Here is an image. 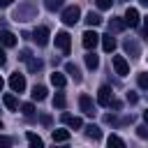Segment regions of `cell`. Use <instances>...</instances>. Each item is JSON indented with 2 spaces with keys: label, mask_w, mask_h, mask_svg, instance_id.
Returning <instances> with one entry per match:
<instances>
[{
  "label": "cell",
  "mask_w": 148,
  "mask_h": 148,
  "mask_svg": "<svg viewBox=\"0 0 148 148\" xmlns=\"http://www.w3.org/2000/svg\"><path fill=\"white\" fill-rule=\"evenodd\" d=\"M37 16V2L35 0H21L18 2V7L14 9V21H30V18H35Z\"/></svg>",
  "instance_id": "6da1fadb"
},
{
  "label": "cell",
  "mask_w": 148,
  "mask_h": 148,
  "mask_svg": "<svg viewBox=\"0 0 148 148\" xmlns=\"http://www.w3.org/2000/svg\"><path fill=\"white\" fill-rule=\"evenodd\" d=\"M79 18H81V9H79L76 5L65 7L62 14H60V21H62L65 25H74V23H79Z\"/></svg>",
  "instance_id": "7a4b0ae2"
},
{
  "label": "cell",
  "mask_w": 148,
  "mask_h": 148,
  "mask_svg": "<svg viewBox=\"0 0 148 148\" xmlns=\"http://www.w3.org/2000/svg\"><path fill=\"white\" fill-rule=\"evenodd\" d=\"M99 39H102V35H97L95 30H86V32L81 35V44H83V49H88V51H92Z\"/></svg>",
  "instance_id": "3957f363"
},
{
  "label": "cell",
  "mask_w": 148,
  "mask_h": 148,
  "mask_svg": "<svg viewBox=\"0 0 148 148\" xmlns=\"http://www.w3.org/2000/svg\"><path fill=\"white\" fill-rule=\"evenodd\" d=\"M111 65H113V69H116L118 76H127L130 74V62L125 60V56H113L111 58Z\"/></svg>",
  "instance_id": "277c9868"
},
{
  "label": "cell",
  "mask_w": 148,
  "mask_h": 148,
  "mask_svg": "<svg viewBox=\"0 0 148 148\" xmlns=\"http://www.w3.org/2000/svg\"><path fill=\"white\" fill-rule=\"evenodd\" d=\"M49 35H51V32H49L46 25H37V28L32 30V39H35L37 46H46V44H49Z\"/></svg>",
  "instance_id": "5b68a950"
},
{
  "label": "cell",
  "mask_w": 148,
  "mask_h": 148,
  "mask_svg": "<svg viewBox=\"0 0 148 148\" xmlns=\"http://www.w3.org/2000/svg\"><path fill=\"white\" fill-rule=\"evenodd\" d=\"M79 106H81V111H83L86 116H90V118L97 113V106H95V102H92L90 95H81V97H79Z\"/></svg>",
  "instance_id": "8992f818"
},
{
  "label": "cell",
  "mask_w": 148,
  "mask_h": 148,
  "mask_svg": "<svg viewBox=\"0 0 148 148\" xmlns=\"http://www.w3.org/2000/svg\"><path fill=\"white\" fill-rule=\"evenodd\" d=\"M111 102H113V90L109 86H99V90H97V104L111 106Z\"/></svg>",
  "instance_id": "52a82bcc"
},
{
  "label": "cell",
  "mask_w": 148,
  "mask_h": 148,
  "mask_svg": "<svg viewBox=\"0 0 148 148\" xmlns=\"http://www.w3.org/2000/svg\"><path fill=\"white\" fill-rule=\"evenodd\" d=\"M56 46L67 56L69 53V46H72V39H69V35L65 32V30H60V32H56Z\"/></svg>",
  "instance_id": "ba28073f"
},
{
  "label": "cell",
  "mask_w": 148,
  "mask_h": 148,
  "mask_svg": "<svg viewBox=\"0 0 148 148\" xmlns=\"http://www.w3.org/2000/svg\"><path fill=\"white\" fill-rule=\"evenodd\" d=\"M9 88H12L14 92H23V90H25V76L18 74V72H14V74L9 76Z\"/></svg>",
  "instance_id": "9c48e42d"
},
{
  "label": "cell",
  "mask_w": 148,
  "mask_h": 148,
  "mask_svg": "<svg viewBox=\"0 0 148 148\" xmlns=\"http://www.w3.org/2000/svg\"><path fill=\"white\" fill-rule=\"evenodd\" d=\"M125 25H130V28H136L139 25V21H141V16H139V9H134V7H127V12H125Z\"/></svg>",
  "instance_id": "30bf717a"
},
{
  "label": "cell",
  "mask_w": 148,
  "mask_h": 148,
  "mask_svg": "<svg viewBox=\"0 0 148 148\" xmlns=\"http://www.w3.org/2000/svg\"><path fill=\"white\" fill-rule=\"evenodd\" d=\"M123 49H125V53H127L132 60H136V58L141 56V49H139V44H136L134 39H125V42H123Z\"/></svg>",
  "instance_id": "8fae6325"
},
{
  "label": "cell",
  "mask_w": 148,
  "mask_h": 148,
  "mask_svg": "<svg viewBox=\"0 0 148 148\" xmlns=\"http://www.w3.org/2000/svg\"><path fill=\"white\" fill-rule=\"evenodd\" d=\"M62 123L69 127V130H81L83 127V120L79 116H72V113H62Z\"/></svg>",
  "instance_id": "7c38bea8"
},
{
  "label": "cell",
  "mask_w": 148,
  "mask_h": 148,
  "mask_svg": "<svg viewBox=\"0 0 148 148\" xmlns=\"http://www.w3.org/2000/svg\"><path fill=\"white\" fill-rule=\"evenodd\" d=\"M0 44H2L5 49L16 46V35H14V32H9V30H0Z\"/></svg>",
  "instance_id": "4fadbf2b"
},
{
  "label": "cell",
  "mask_w": 148,
  "mask_h": 148,
  "mask_svg": "<svg viewBox=\"0 0 148 148\" xmlns=\"http://www.w3.org/2000/svg\"><path fill=\"white\" fill-rule=\"evenodd\" d=\"M2 104H5V106H7L9 111H16V109H18V99L14 97V90H12V92H5V95H2Z\"/></svg>",
  "instance_id": "5bb4252c"
},
{
  "label": "cell",
  "mask_w": 148,
  "mask_h": 148,
  "mask_svg": "<svg viewBox=\"0 0 148 148\" xmlns=\"http://www.w3.org/2000/svg\"><path fill=\"white\" fill-rule=\"evenodd\" d=\"M83 130H86V136H88V139H92V141H99V139H102V130H99L97 125L90 123V125H86Z\"/></svg>",
  "instance_id": "9a60e30c"
},
{
  "label": "cell",
  "mask_w": 148,
  "mask_h": 148,
  "mask_svg": "<svg viewBox=\"0 0 148 148\" xmlns=\"http://www.w3.org/2000/svg\"><path fill=\"white\" fill-rule=\"evenodd\" d=\"M65 72H67V74H69V76H72V79H74L76 83H79V81L83 79V76H81V69H79V67H76L74 62H65Z\"/></svg>",
  "instance_id": "2e32d148"
},
{
  "label": "cell",
  "mask_w": 148,
  "mask_h": 148,
  "mask_svg": "<svg viewBox=\"0 0 148 148\" xmlns=\"http://www.w3.org/2000/svg\"><path fill=\"white\" fill-rule=\"evenodd\" d=\"M102 49H104L106 53H113V49H116V39L111 37V32H109V35H102Z\"/></svg>",
  "instance_id": "e0dca14e"
},
{
  "label": "cell",
  "mask_w": 148,
  "mask_h": 148,
  "mask_svg": "<svg viewBox=\"0 0 148 148\" xmlns=\"http://www.w3.org/2000/svg\"><path fill=\"white\" fill-rule=\"evenodd\" d=\"M125 30V18H111L109 21V32H123Z\"/></svg>",
  "instance_id": "ac0fdd59"
},
{
  "label": "cell",
  "mask_w": 148,
  "mask_h": 148,
  "mask_svg": "<svg viewBox=\"0 0 148 148\" xmlns=\"http://www.w3.org/2000/svg\"><path fill=\"white\" fill-rule=\"evenodd\" d=\"M46 92H49V90H46V86H35L30 95H32V99L42 102V99H46Z\"/></svg>",
  "instance_id": "d6986e66"
},
{
  "label": "cell",
  "mask_w": 148,
  "mask_h": 148,
  "mask_svg": "<svg viewBox=\"0 0 148 148\" xmlns=\"http://www.w3.org/2000/svg\"><path fill=\"white\" fill-rule=\"evenodd\" d=\"M86 23H88L90 28H95V25L102 23V16H99L97 12H88V14H86Z\"/></svg>",
  "instance_id": "ffe728a7"
},
{
  "label": "cell",
  "mask_w": 148,
  "mask_h": 148,
  "mask_svg": "<svg viewBox=\"0 0 148 148\" xmlns=\"http://www.w3.org/2000/svg\"><path fill=\"white\" fill-rule=\"evenodd\" d=\"M51 83H53L56 88H65L67 79H65V74H60V72H53V74H51Z\"/></svg>",
  "instance_id": "44dd1931"
},
{
  "label": "cell",
  "mask_w": 148,
  "mask_h": 148,
  "mask_svg": "<svg viewBox=\"0 0 148 148\" xmlns=\"http://www.w3.org/2000/svg\"><path fill=\"white\" fill-rule=\"evenodd\" d=\"M51 136L53 141H69V130H53Z\"/></svg>",
  "instance_id": "7402d4cb"
},
{
  "label": "cell",
  "mask_w": 148,
  "mask_h": 148,
  "mask_svg": "<svg viewBox=\"0 0 148 148\" xmlns=\"http://www.w3.org/2000/svg\"><path fill=\"white\" fill-rule=\"evenodd\" d=\"M25 139H28V143H30L32 148H42V146H44V141H42L35 132H28V134H25Z\"/></svg>",
  "instance_id": "603a6c76"
},
{
  "label": "cell",
  "mask_w": 148,
  "mask_h": 148,
  "mask_svg": "<svg viewBox=\"0 0 148 148\" xmlns=\"http://www.w3.org/2000/svg\"><path fill=\"white\" fill-rule=\"evenodd\" d=\"M53 106H56V109H65V106H67V97H65V92H56V97H53Z\"/></svg>",
  "instance_id": "cb8c5ba5"
},
{
  "label": "cell",
  "mask_w": 148,
  "mask_h": 148,
  "mask_svg": "<svg viewBox=\"0 0 148 148\" xmlns=\"http://www.w3.org/2000/svg\"><path fill=\"white\" fill-rule=\"evenodd\" d=\"M86 65H88L90 69H97V67H99V58H97V56H95V53L90 51V53L86 56Z\"/></svg>",
  "instance_id": "d4e9b609"
},
{
  "label": "cell",
  "mask_w": 148,
  "mask_h": 148,
  "mask_svg": "<svg viewBox=\"0 0 148 148\" xmlns=\"http://www.w3.org/2000/svg\"><path fill=\"white\" fill-rule=\"evenodd\" d=\"M106 143H109V148H111V146H116V148H125V141H123L118 134H111V136L106 139Z\"/></svg>",
  "instance_id": "484cf974"
},
{
  "label": "cell",
  "mask_w": 148,
  "mask_h": 148,
  "mask_svg": "<svg viewBox=\"0 0 148 148\" xmlns=\"http://www.w3.org/2000/svg\"><path fill=\"white\" fill-rule=\"evenodd\" d=\"M44 7L49 12H58V9H62V0H44Z\"/></svg>",
  "instance_id": "4316f807"
},
{
  "label": "cell",
  "mask_w": 148,
  "mask_h": 148,
  "mask_svg": "<svg viewBox=\"0 0 148 148\" xmlns=\"http://www.w3.org/2000/svg\"><path fill=\"white\" fill-rule=\"evenodd\" d=\"M42 67H44V62H42L39 58H30V60H28V69H30V72H39Z\"/></svg>",
  "instance_id": "83f0119b"
},
{
  "label": "cell",
  "mask_w": 148,
  "mask_h": 148,
  "mask_svg": "<svg viewBox=\"0 0 148 148\" xmlns=\"http://www.w3.org/2000/svg\"><path fill=\"white\" fill-rule=\"evenodd\" d=\"M21 113H23L25 118H35V106H32L30 102H25V104H21Z\"/></svg>",
  "instance_id": "f1b7e54d"
},
{
  "label": "cell",
  "mask_w": 148,
  "mask_h": 148,
  "mask_svg": "<svg viewBox=\"0 0 148 148\" xmlns=\"http://www.w3.org/2000/svg\"><path fill=\"white\" fill-rule=\"evenodd\" d=\"M136 83H139V88L148 90V72H141V74H136Z\"/></svg>",
  "instance_id": "f546056e"
},
{
  "label": "cell",
  "mask_w": 148,
  "mask_h": 148,
  "mask_svg": "<svg viewBox=\"0 0 148 148\" xmlns=\"http://www.w3.org/2000/svg\"><path fill=\"white\" fill-rule=\"evenodd\" d=\"M95 5H97V9H111V5H113V0H95Z\"/></svg>",
  "instance_id": "4dcf8cb0"
},
{
  "label": "cell",
  "mask_w": 148,
  "mask_h": 148,
  "mask_svg": "<svg viewBox=\"0 0 148 148\" xmlns=\"http://www.w3.org/2000/svg\"><path fill=\"white\" fill-rule=\"evenodd\" d=\"M104 123H109V125H120V120H118L113 113H106V116H104Z\"/></svg>",
  "instance_id": "1f68e13d"
},
{
  "label": "cell",
  "mask_w": 148,
  "mask_h": 148,
  "mask_svg": "<svg viewBox=\"0 0 148 148\" xmlns=\"http://www.w3.org/2000/svg\"><path fill=\"white\" fill-rule=\"evenodd\" d=\"M136 134H139L141 139H148V125H139V127H136Z\"/></svg>",
  "instance_id": "d6a6232c"
},
{
  "label": "cell",
  "mask_w": 148,
  "mask_h": 148,
  "mask_svg": "<svg viewBox=\"0 0 148 148\" xmlns=\"http://www.w3.org/2000/svg\"><path fill=\"white\" fill-rule=\"evenodd\" d=\"M14 141L9 139V136H5V134H0V148H9Z\"/></svg>",
  "instance_id": "836d02e7"
},
{
  "label": "cell",
  "mask_w": 148,
  "mask_h": 148,
  "mask_svg": "<svg viewBox=\"0 0 148 148\" xmlns=\"http://www.w3.org/2000/svg\"><path fill=\"white\" fill-rule=\"evenodd\" d=\"M18 58H21V60H25V62H28V60H30V58H32V53H30V49H23V51H21V53H18Z\"/></svg>",
  "instance_id": "e575fe53"
},
{
  "label": "cell",
  "mask_w": 148,
  "mask_h": 148,
  "mask_svg": "<svg viewBox=\"0 0 148 148\" xmlns=\"http://www.w3.org/2000/svg\"><path fill=\"white\" fill-rule=\"evenodd\" d=\"M127 102H130V104H136V102H139V95L130 90V92H127Z\"/></svg>",
  "instance_id": "d590c367"
},
{
  "label": "cell",
  "mask_w": 148,
  "mask_h": 148,
  "mask_svg": "<svg viewBox=\"0 0 148 148\" xmlns=\"http://www.w3.org/2000/svg\"><path fill=\"white\" fill-rule=\"evenodd\" d=\"M5 62H7V56H5V46L0 44V67H2Z\"/></svg>",
  "instance_id": "8d00e7d4"
},
{
  "label": "cell",
  "mask_w": 148,
  "mask_h": 148,
  "mask_svg": "<svg viewBox=\"0 0 148 148\" xmlns=\"http://www.w3.org/2000/svg\"><path fill=\"white\" fill-rule=\"evenodd\" d=\"M120 106H123V104H120V102H118V99H113V102H111V109H116V111H118V109H120Z\"/></svg>",
  "instance_id": "74e56055"
},
{
  "label": "cell",
  "mask_w": 148,
  "mask_h": 148,
  "mask_svg": "<svg viewBox=\"0 0 148 148\" xmlns=\"http://www.w3.org/2000/svg\"><path fill=\"white\" fill-rule=\"evenodd\" d=\"M42 123H44V125H51V116L44 113V116H42Z\"/></svg>",
  "instance_id": "f35d334b"
},
{
  "label": "cell",
  "mask_w": 148,
  "mask_h": 148,
  "mask_svg": "<svg viewBox=\"0 0 148 148\" xmlns=\"http://www.w3.org/2000/svg\"><path fill=\"white\" fill-rule=\"evenodd\" d=\"M143 37H148V16H146V21H143Z\"/></svg>",
  "instance_id": "ab89813d"
},
{
  "label": "cell",
  "mask_w": 148,
  "mask_h": 148,
  "mask_svg": "<svg viewBox=\"0 0 148 148\" xmlns=\"http://www.w3.org/2000/svg\"><path fill=\"white\" fill-rule=\"evenodd\" d=\"M12 2H14V0H0V7H9Z\"/></svg>",
  "instance_id": "60d3db41"
},
{
  "label": "cell",
  "mask_w": 148,
  "mask_h": 148,
  "mask_svg": "<svg viewBox=\"0 0 148 148\" xmlns=\"http://www.w3.org/2000/svg\"><path fill=\"white\" fill-rule=\"evenodd\" d=\"M143 123L148 125V111H143Z\"/></svg>",
  "instance_id": "b9f144b4"
},
{
  "label": "cell",
  "mask_w": 148,
  "mask_h": 148,
  "mask_svg": "<svg viewBox=\"0 0 148 148\" xmlns=\"http://www.w3.org/2000/svg\"><path fill=\"white\" fill-rule=\"evenodd\" d=\"M139 2H141V5H143V7H148V0H139Z\"/></svg>",
  "instance_id": "7bdbcfd3"
},
{
  "label": "cell",
  "mask_w": 148,
  "mask_h": 148,
  "mask_svg": "<svg viewBox=\"0 0 148 148\" xmlns=\"http://www.w3.org/2000/svg\"><path fill=\"white\" fill-rule=\"evenodd\" d=\"M2 86H5V81H2V79H0V90H2Z\"/></svg>",
  "instance_id": "ee69618b"
},
{
  "label": "cell",
  "mask_w": 148,
  "mask_h": 148,
  "mask_svg": "<svg viewBox=\"0 0 148 148\" xmlns=\"http://www.w3.org/2000/svg\"><path fill=\"white\" fill-rule=\"evenodd\" d=\"M0 130H2V120H0Z\"/></svg>",
  "instance_id": "f6af8a7d"
}]
</instances>
